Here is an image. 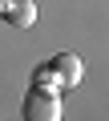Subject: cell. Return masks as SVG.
I'll list each match as a JSON object with an SVG mask.
<instances>
[{
	"label": "cell",
	"mask_w": 109,
	"mask_h": 121,
	"mask_svg": "<svg viewBox=\"0 0 109 121\" xmlns=\"http://www.w3.org/2000/svg\"><path fill=\"white\" fill-rule=\"evenodd\" d=\"M20 117L24 121H61V97L57 89H44V85H32L20 101Z\"/></svg>",
	"instance_id": "1"
},
{
	"label": "cell",
	"mask_w": 109,
	"mask_h": 121,
	"mask_svg": "<svg viewBox=\"0 0 109 121\" xmlns=\"http://www.w3.org/2000/svg\"><path fill=\"white\" fill-rule=\"evenodd\" d=\"M48 65H52V73H57L61 89H77L81 77H85V65H81V56H77V52H57Z\"/></svg>",
	"instance_id": "2"
},
{
	"label": "cell",
	"mask_w": 109,
	"mask_h": 121,
	"mask_svg": "<svg viewBox=\"0 0 109 121\" xmlns=\"http://www.w3.org/2000/svg\"><path fill=\"white\" fill-rule=\"evenodd\" d=\"M0 12L12 28H32L36 24V4L32 0H0Z\"/></svg>",
	"instance_id": "3"
},
{
	"label": "cell",
	"mask_w": 109,
	"mask_h": 121,
	"mask_svg": "<svg viewBox=\"0 0 109 121\" xmlns=\"http://www.w3.org/2000/svg\"><path fill=\"white\" fill-rule=\"evenodd\" d=\"M32 85H44V89H61L57 73H52V65H36L32 69Z\"/></svg>",
	"instance_id": "4"
}]
</instances>
